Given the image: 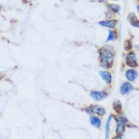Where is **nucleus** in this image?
<instances>
[{
	"label": "nucleus",
	"mask_w": 139,
	"mask_h": 139,
	"mask_svg": "<svg viewBox=\"0 0 139 139\" xmlns=\"http://www.w3.org/2000/svg\"><path fill=\"white\" fill-rule=\"evenodd\" d=\"M126 63L127 65L130 67H135L137 66V58L134 52H130L126 58Z\"/></svg>",
	"instance_id": "nucleus-2"
},
{
	"label": "nucleus",
	"mask_w": 139,
	"mask_h": 139,
	"mask_svg": "<svg viewBox=\"0 0 139 139\" xmlns=\"http://www.w3.org/2000/svg\"><path fill=\"white\" fill-rule=\"evenodd\" d=\"M125 132V126L122 121H118L117 122L116 133L118 136H121L123 135Z\"/></svg>",
	"instance_id": "nucleus-8"
},
{
	"label": "nucleus",
	"mask_w": 139,
	"mask_h": 139,
	"mask_svg": "<svg viewBox=\"0 0 139 139\" xmlns=\"http://www.w3.org/2000/svg\"><path fill=\"white\" fill-rule=\"evenodd\" d=\"M91 124L97 128H100L101 125V121L100 118L95 116H91L90 117Z\"/></svg>",
	"instance_id": "nucleus-10"
},
{
	"label": "nucleus",
	"mask_w": 139,
	"mask_h": 139,
	"mask_svg": "<svg viewBox=\"0 0 139 139\" xmlns=\"http://www.w3.org/2000/svg\"><path fill=\"white\" fill-rule=\"evenodd\" d=\"M133 89L132 85L129 82H124L121 85L120 92L123 95L129 93Z\"/></svg>",
	"instance_id": "nucleus-4"
},
{
	"label": "nucleus",
	"mask_w": 139,
	"mask_h": 139,
	"mask_svg": "<svg viewBox=\"0 0 139 139\" xmlns=\"http://www.w3.org/2000/svg\"><path fill=\"white\" fill-rule=\"evenodd\" d=\"M112 120V115H110L109 117L108 120H107L106 126H105V138L109 139V135H110V123L111 121Z\"/></svg>",
	"instance_id": "nucleus-11"
},
{
	"label": "nucleus",
	"mask_w": 139,
	"mask_h": 139,
	"mask_svg": "<svg viewBox=\"0 0 139 139\" xmlns=\"http://www.w3.org/2000/svg\"><path fill=\"white\" fill-rule=\"evenodd\" d=\"M91 96L96 101H100L108 97V94L104 92L94 91L91 93Z\"/></svg>",
	"instance_id": "nucleus-3"
},
{
	"label": "nucleus",
	"mask_w": 139,
	"mask_h": 139,
	"mask_svg": "<svg viewBox=\"0 0 139 139\" xmlns=\"http://www.w3.org/2000/svg\"><path fill=\"white\" fill-rule=\"evenodd\" d=\"M100 58L101 65L106 68H110L112 67L114 56L112 51L108 48H102L100 52Z\"/></svg>",
	"instance_id": "nucleus-1"
},
{
	"label": "nucleus",
	"mask_w": 139,
	"mask_h": 139,
	"mask_svg": "<svg viewBox=\"0 0 139 139\" xmlns=\"http://www.w3.org/2000/svg\"><path fill=\"white\" fill-rule=\"evenodd\" d=\"M113 139H122V137L120 136H117L116 137H114Z\"/></svg>",
	"instance_id": "nucleus-16"
},
{
	"label": "nucleus",
	"mask_w": 139,
	"mask_h": 139,
	"mask_svg": "<svg viewBox=\"0 0 139 139\" xmlns=\"http://www.w3.org/2000/svg\"><path fill=\"white\" fill-rule=\"evenodd\" d=\"M100 76L102 78V79L107 83H110L112 81V76H111V73L108 71H100Z\"/></svg>",
	"instance_id": "nucleus-9"
},
{
	"label": "nucleus",
	"mask_w": 139,
	"mask_h": 139,
	"mask_svg": "<svg viewBox=\"0 0 139 139\" xmlns=\"http://www.w3.org/2000/svg\"><path fill=\"white\" fill-rule=\"evenodd\" d=\"M109 8L111 11L115 13H118L121 9V7L120 6L114 5V4H111V5H109Z\"/></svg>",
	"instance_id": "nucleus-13"
},
{
	"label": "nucleus",
	"mask_w": 139,
	"mask_h": 139,
	"mask_svg": "<svg viewBox=\"0 0 139 139\" xmlns=\"http://www.w3.org/2000/svg\"><path fill=\"white\" fill-rule=\"evenodd\" d=\"M99 25L102 26L109 27V28H114L117 24L116 20H105L99 22Z\"/></svg>",
	"instance_id": "nucleus-6"
},
{
	"label": "nucleus",
	"mask_w": 139,
	"mask_h": 139,
	"mask_svg": "<svg viewBox=\"0 0 139 139\" xmlns=\"http://www.w3.org/2000/svg\"><path fill=\"white\" fill-rule=\"evenodd\" d=\"M113 108L117 113H120L122 112V107L121 105V103L119 100L114 101L113 104Z\"/></svg>",
	"instance_id": "nucleus-12"
},
{
	"label": "nucleus",
	"mask_w": 139,
	"mask_h": 139,
	"mask_svg": "<svg viewBox=\"0 0 139 139\" xmlns=\"http://www.w3.org/2000/svg\"><path fill=\"white\" fill-rule=\"evenodd\" d=\"M132 24L134 26L137 27H138V28H139V21H135L134 23L133 24Z\"/></svg>",
	"instance_id": "nucleus-15"
},
{
	"label": "nucleus",
	"mask_w": 139,
	"mask_h": 139,
	"mask_svg": "<svg viewBox=\"0 0 139 139\" xmlns=\"http://www.w3.org/2000/svg\"><path fill=\"white\" fill-rule=\"evenodd\" d=\"M114 37H115V34L114 32L112 30H109V36L108 37L107 41H112L114 39Z\"/></svg>",
	"instance_id": "nucleus-14"
},
{
	"label": "nucleus",
	"mask_w": 139,
	"mask_h": 139,
	"mask_svg": "<svg viewBox=\"0 0 139 139\" xmlns=\"http://www.w3.org/2000/svg\"><path fill=\"white\" fill-rule=\"evenodd\" d=\"M91 111L93 113L97 114L99 116H102L105 114V111L104 109L101 106L99 105H94L92 106L90 109Z\"/></svg>",
	"instance_id": "nucleus-7"
},
{
	"label": "nucleus",
	"mask_w": 139,
	"mask_h": 139,
	"mask_svg": "<svg viewBox=\"0 0 139 139\" xmlns=\"http://www.w3.org/2000/svg\"><path fill=\"white\" fill-rule=\"evenodd\" d=\"M112 1H118V0H112Z\"/></svg>",
	"instance_id": "nucleus-18"
},
{
	"label": "nucleus",
	"mask_w": 139,
	"mask_h": 139,
	"mask_svg": "<svg viewBox=\"0 0 139 139\" xmlns=\"http://www.w3.org/2000/svg\"><path fill=\"white\" fill-rule=\"evenodd\" d=\"M138 76L137 71L134 69L127 70L125 72V77L128 80L130 81H134L136 79Z\"/></svg>",
	"instance_id": "nucleus-5"
},
{
	"label": "nucleus",
	"mask_w": 139,
	"mask_h": 139,
	"mask_svg": "<svg viewBox=\"0 0 139 139\" xmlns=\"http://www.w3.org/2000/svg\"><path fill=\"white\" fill-rule=\"evenodd\" d=\"M137 11H138V13L139 14V5H138L137 6Z\"/></svg>",
	"instance_id": "nucleus-17"
}]
</instances>
